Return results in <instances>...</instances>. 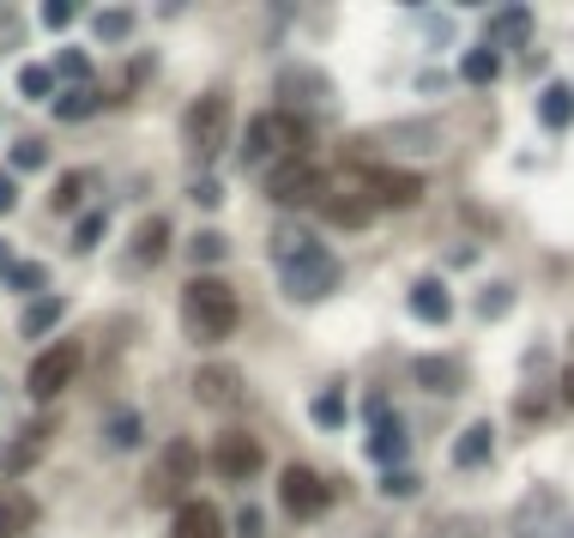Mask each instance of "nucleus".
Listing matches in <instances>:
<instances>
[{
	"label": "nucleus",
	"instance_id": "obj_6",
	"mask_svg": "<svg viewBox=\"0 0 574 538\" xmlns=\"http://www.w3.org/2000/svg\"><path fill=\"white\" fill-rule=\"evenodd\" d=\"M224 133H230V97H224V92L194 97V104H188V116H182L188 152H194V158H218V152H224Z\"/></svg>",
	"mask_w": 574,
	"mask_h": 538
},
{
	"label": "nucleus",
	"instance_id": "obj_23",
	"mask_svg": "<svg viewBox=\"0 0 574 538\" xmlns=\"http://www.w3.org/2000/svg\"><path fill=\"white\" fill-rule=\"evenodd\" d=\"M538 121H545V128H574V85H545Z\"/></svg>",
	"mask_w": 574,
	"mask_h": 538
},
{
	"label": "nucleus",
	"instance_id": "obj_27",
	"mask_svg": "<svg viewBox=\"0 0 574 538\" xmlns=\"http://www.w3.org/2000/svg\"><path fill=\"white\" fill-rule=\"evenodd\" d=\"M55 116H61V121H85V116H92V109H97V92H92V85H73V92H61V97H55Z\"/></svg>",
	"mask_w": 574,
	"mask_h": 538
},
{
	"label": "nucleus",
	"instance_id": "obj_7",
	"mask_svg": "<svg viewBox=\"0 0 574 538\" xmlns=\"http://www.w3.org/2000/svg\"><path fill=\"white\" fill-rule=\"evenodd\" d=\"M79 363H85V345H79V339H55L49 351H37V363L25 369V394L37 399V406H43V399H55L67 381L79 375Z\"/></svg>",
	"mask_w": 574,
	"mask_h": 538
},
{
	"label": "nucleus",
	"instance_id": "obj_1",
	"mask_svg": "<svg viewBox=\"0 0 574 538\" xmlns=\"http://www.w3.org/2000/svg\"><path fill=\"white\" fill-rule=\"evenodd\" d=\"M266 254H273L278 290H285L290 302H321V297H333V290H339V261H333V249H326L314 230L285 224V230H273Z\"/></svg>",
	"mask_w": 574,
	"mask_h": 538
},
{
	"label": "nucleus",
	"instance_id": "obj_32",
	"mask_svg": "<svg viewBox=\"0 0 574 538\" xmlns=\"http://www.w3.org/2000/svg\"><path fill=\"white\" fill-rule=\"evenodd\" d=\"M55 73H61V80H73V85H92V61H85V55H79V49H61V55H55Z\"/></svg>",
	"mask_w": 574,
	"mask_h": 538
},
{
	"label": "nucleus",
	"instance_id": "obj_8",
	"mask_svg": "<svg viewBox=\"0 0 574 538\" xmlns=\"http://www.w3.org/2000/svg\"><path fill=\"white\" fill-rule=\"evenodd\" d=\"M261 188L273 206H309V200L321 194V170H314L309 158H285V164H273V170H261Z\"/></svg>",
	"mask_w": 574,
	"mask_h": 538
},
{
	"label": "nucleus",
	"instance_id": "obj_5",
	"mask_svg": "<svg viewBox=\"0 0 574 538\" xmlns=\"http://www.w3.org/2000/svg\"><path fill=\"white\" fill-rule=\"evenodd\" d=\"M242 158L261 164V170H273V164H285V158H309V121L285 116V109L254 116L249 133H242Z\"/></svg>",
	"mask_w": 574,
	"mask_h": 538
},
{
	"label": "nucleus",
	"instance_id": "obj_16",
	"mask_svg": "<svg viewBox=\"0 0 574 538\" xmlns=\"http://www.w3.org/2000/svg\"><path fill=\"white\" fill-rule=\"evenodd\" d=\"M170 538H224V514L212 509V502H182Z\"/></svg>",
	"mask_w": 574,
	"mask_h": 538
},
{
	"label": "nucleus",
	"instance_id": "obj_13",
	"mask_svg": "<svg viewBox=\"0 0 574 538\" xmlns=\"http://www.w3.org/2000/svg\"><path fill=\"white\" fill-rule=\"evenodd\" d=\"M194 394H200V406H236V399H242V375H236L230 363H206L194 375Z\"/></svg>",
	"mask_w": 574,
	"mask_h": 538
},
{
	"label": "nucleus",
	"instance_id": "obj_31",
	"mask_svg": "<svg viewBox=\"0 0 574 538\" xmlns=\"http://www.w3.org/2000/svg\"><path fill=\"white\" fill-rule=\"evenodd\" d=\"M85 188H92V176H85V170H67L61 188H55V212H73L79 200H85Z\"/></svg>",
	"mask_w": 574,
	"mask_h": 538
},
{
	"label": "nucleus",
	"instance_id": "obj_30",
	"mask_svg": "<svg viewBox=\"0 0 574 538\" xmlns=\"http://www.w3.org/2000/svg\"><path fill=\"white\" fill-rule=\"evenodd\" d=\"M309 418L321 423V430H339V423H345V394H339V387H333V394H321L309 406Z\"/></svg>",
	"mask_w": 574,
	"mask_h": 538
},
{
	"label": "nucleus",
	"instance_id": "obj_2",
	"mask_svg": "<svg viewBox=\"0 0 574 538\" xmlns=\"http://www.w3.org/2000/svg\"><path fill=\"white\" fill-rule=\"evenodd\" d=\"M236 321H242V302H236V290L224 285V278H188L182 290V333L194 345H224L236 333Z\"/></svg>",
	"mask_w": 574,
	"mask_h": 538
},
{
	"label": "nucleus",
	"instance_id": "obj_3",
	"mask_svg": "<svg viewBox=\"0 0 574 538\" xmlns=\"http://www.w3.org/2000/svg\"><path fill=\"white\" fill-rule=\"evenodd\" d=\"M326 224H339V230H363L369 218L381 212L375 200V170H326L321 176V194H314Z\"/></svg>",
	"mask_w": 574,
	"mask_h": 538
},
{
	"label": "nucleus",
	"instance_id": "obj_34",
	"mask_svg": "<svg viewBox=\"0 0 574 538\" xmlns=\"http://www.w3.org/2000/svg\"><path fill=\"white\" fill-rule=\"evenodd\" d=\"M43 278H49V266H43V261H19L7 285H13V290H25V297H31V290H43Z\"/></svg>",
	"mask_w": 574,
	"mask_h": 538
},
{
	"label": "nucleus",
	"instance_id": "obj_25",
	"mask_svg": "<svg viewBox=\"0 0 574 538\" xmlns=\"http://www.w3.org/2000/svg\"><path fill=\"white\" fill-rule=\"evenodd\" d=\"M502 73V55L490 49V43H478V49H466V61H459V80L466 85H490Z\"/></svg>",
	"mask_w": 574,
	"mask_h": 538
},
{
	"label": "nucleus",
	"instance_id": "obj_43",
	"mask_svg": "<svg viewBox=\"0 0 574 538\" xmlns=\"http://www.w3.org/2000/svg\"><path fill=\"white\" fill-rule=\"evenodd\" d=\"M562 399H569V406H574V363L562 369Z\"/></svg>",
	"mask_w": 574,
	"mask_h": 538
},
{
	"label": "nucleus",
	"instance_id": "obj_39",
	"mask_svg": "<svg viewBox=\"0 0 574 538\" xmlns=\"http://www.w3.org/2000/svg\"><path fill=\"white\" fill-rule=\"evenodd\" d=\"M43 25H49V31H67V25H73V7H67V0H49V7H43Z\"/></svg>",
	"mask_w": 574,
	"mask_h": 538
},
{
	"label": "nucleus",
	"instance_id": "obj_17",
	"mask_svg": "<svg viewBox=\"0 0 574 538\" xmlns=\"http://www.w3.org/2000/svg\"><path fill=\"white\" fill-rule=\"evenodd\" d=\"M31 521H37V497L19 490V485H7V490H0V538L31 533Z\"/></svg>",
	"mask_w": 574,
	"mask_h": 538
},
{
	"label": "nucleus",
	"instance_id": "obj_42",
	"mask_svg": "<svg viewBox=\"0 0 574 538\" xmlns=\"http://www.w3.org/2000/svg\"><path fill=\"white\" fill-rule=\"evenodd\" d=\"M13 266H19V261H13V249L0 242V278H13Z\"/></svg>",
	"mask_w": 574,
	"mask_h": 538
},
{
	"label": "nucleus",
	"instance_id": "obj_35",
	"mask_svg": "<svg viewBox=\"0 0 574 538\" xmlns=\"http://www.w3.org/2000/svg\"><path fill=\"white\" fill-rule=\"evenodd\" d=\"M43 164H49V145L43 140H19L13 145V170H43Z\"/></svg>",
	"mask_w": 574,
	"mask_h": 538
},
{
	"label": "nucleus",
	"instance_id": "obj_38",
	"mask_svg": "<svg viewBox=\"0 0 574 538\" xmlns=\"http://www.w3.org/2000/svg\"><path fill=\"white\" fill-rule=\"evenodd\" d=\"M224 249H230V242L212 237V230L206 237H188V254H194V261H224Z\"/></svg>",
	"mask_w": 574,
	"mask_h": 538
},
{
	"label": "nucleus",
	"instance_id": "obj_20",
	"mask_svg": "<svg viewBox=\"0 0 574 538\" xmlns=\"http://www.w3.org/2000/svg\"><path fill=\"white\" fill-rule=\"evenodd\" d=\"M423 188H418V176L411 170H375V200H381V212L387 206H411Z\"/></svg>",
	"mask_w": 574,
	"mask_h": 538
},
{
	"label": "nucleus",
	"instance_id": "obj_21",
	"mask_svg": "<svg viewBox=\"0 0 574 538\" xmlns=\"http://www.w3.org/2000/svg\"><path fill=\"white\" fill-rule=\"evenodd\" d=\"M164 254H170V218H145L140 237H133V261H140V266H157Z\"/></svg>",
	"mask_w": 574,
	"mask_h": 538
},
{
	"label": "nucleus",
	"instance_id": "obj_28",
	"mask_svg": "<svg viewBox=\"0 0 574 538\" xmlns=\"http://www.w3.org/2000/svg\"><path fill=\"white\" fill-rule=\"evenodd\" d=\"M92 31L104 43H128L133 37V13H121V7H104V13H92Z\"/></svg>",
	"mask_w": 574,
	"mask_h": 538
},
{
	"label": "nucleus",
	"instance_id": "obj_24",
	"mask_svg": "<svg viewBox=\"0 0 574 538\" xmlns=\"http://www.w3.org/2000/svg\"><path fill=\"white\" fill-rule=\"evenodd\" d=\"M490 37L497 43H526L533 37V13H526V7H497V13H490Z\"/></svg>",
	"mask_w": 574,
	"mask_h": 538
},
{
	"label": "nucleus",
	"instance_id": "obj_19",
	"mask_svg": "<svg viewBox=\"0 0 574 538\" xmlns=\"http://www.w3.org/2000/svg\"><path fill=\"white\" fill-rule=\"evenodd\" d=\"M490 447H497V430H490V423H471V430H459V442H454V466L471 473V466L490 459Z\"/></svg>",
	"mask_w": 574,
	"mask_h": 538
},
{
	"label": "nucleus",
	"instance_id": "obj_26",
	"mask_svg": "<svg viewBox=\"0 0 574 538\" xmlns=\"http://www.w3.org/2000/svg\"><path fill=\"white\" fill-rule=\"evenodd\" d=\"M61 315H67V302H61V297H37V302L25 309V321H19V333H25V339H43V333H49Z\"/></svg>",
	"mask_w": 574,
	"mask_h": 538
},
{
	"label": "nucleus",
	"instance_id": "obj_14",
	"mask_svg": "<svg viewBox=\"0 0 574 538\" xmlns=\"http://www.w3.org/2000/svg\"><path fill=\"white\" fill-rule=\"evenodd\" d=\"M411 375H418V387H430V394H459V387H466V363H459V357H418Z\"/></svg>",
	"mask_w": 574,
	"mask_h": 538
},
{
	"label": "nucleus",
	"instance_id": "obj_15",
	"mask_svg": "<svg viewBox=\"0 0 574 538\" xmlns=\"http://www.w3.org/2000/svg\"><path fill=\"white\" fill-rule=\"evenodd\" d=\"M405 302H411V315H418V321H430V327H442V321L454 315V297H447V285H442V278H418Z\"/></svg>",
	"mask_w": 574,
	"mask_h": 538
},
{
	"label": "nucleus",
	"instance_id": "obj_29",
	"mask_svg": "<svg viewBox=\"0 0 574 538\" xmlns=\"http://www.w3.org/2000/svg\"><path fill=\"white\" fill-rule=\"evenodd\" d=\"M109 442L116 447H140L145 442V418L140 411H116V418H109Z\"/></svg>",
	"mask_w": 574,
	"mask_h": 538
},
{
	"label": "nucleus",
	"instance_id": "obj_18",
	"mask_svg": "<svg viewBox=\"0 0 574 538\" xmlns=\"http://www.w3.org/2000/svg\"><path fill=\"white\" fill-rule=\"evenodd\" d=\"M49 435H55V423H49V418H43V423H31V430L19 435L13 447H7V473H31V466H37V454L49 447Z\"/></svg>",
	"mask_w": 574,
	"mask_h": 538
},
{
	"label": "nucleus",
	"instance_id": "obj_40",
	"mask_svg": "<svg viewBox=\"0 0 574 538\" xmlns=\"http://www.w3.org/2000/svg\"><path fill=\"white\" fill-rule=\"evenodd\" d=\"M19 206V182H13V170H0V212H13Z\"/></svg>",
	"mask_w": 574,
	"mask_h": 538
},
{
	"label": "nucleus",
	"instance_id": "obj_41",
	"mask_svg": "<svg viewBox=\"0 0 574 538\" xmlns=\"http://www.w3.org/2000/svg\"><path fill=\"white\" fill-rule=\"evenodd\" d=\"M194 200H200V206L212 212V206H218V200H224V188H218V182H194Z\"/></svg>",
	"mask_w": 574,
	"mask_h": 538
},
{
	"label": "nucleus",
	"instance_id": "obj_12",
	"mask_svg": "<svg viewBox=\"0 0 574 538\" xmlns=\"http://www.w3.org/2000/svg\"><path fill=\"white\" fill-rule=\"evenodd\" d=\"M326 104H333V92H326L321 73H285V80H278V109H285V116L309 121V109H326Z\"/></svg>",
	"mask_w": 574,
	"mask_h": 538
},
{
	"label": "nucleus",
	"instance_id": "obj_22",
	"mask_svg": "<svg viewBox=\"0 0 574 538\" xmlns=\"http://www.w3.org/2000/svg\"><path fill=\"white\" fill-rule=\"evenodd\" d=\"M19 97H25V104H55V67L49 61H25L19 67Z\"/></svg>",
	"mask_w": 574,
	"mask_h": 538
},
{
	"label": "nucleus",
	"instance_id": "obj_36",
	"mask_svg": "<svg viewBox=\"0 0 574 538\" xmlns=\"http://www.w3.org/2000/svg\"><path fill=\"white\" fill-rule=\"evenodd\" d=\"M381 497H418V473H405V466L381 473Z\"/></svg>",
	"mask_w": 574,
	"mask_h": 538
},
{
	"label": "nucleus",
	"instance_id": "obj_33",
	"mask_svg": "<svg viewBox=\"0 0 574 538\" xmlns=\"http://www.w3.org/2000/svg\"><path fill=\"white\" fill-rule=\"evenodd\" d=\"M104 230H109V224H104V212L79 218V224H73V249H79V254H85V249H97V242H104Z\"/></svg>",
	"mask_w": 574,
	"mask_h": 538
},
{
	"label": "nucleus",
	"instance_id": "obj_4",
	"mask_svg": "<svg viewBox=\"0 0 574 538\" xmlns=\"http://www.w3.org/2000/svg\"><path fill=\"white\" fill-rule=\"evenodd\" d=\"M194 473H200V447L188 442V435H176V442L157 447L152 473H145V485H140V502L145 509H182Z\"/></svg>",
	"mask_w": 574,
	"mask_h": 538
},
{
	"label": "nucleus",
	"instance_id": "obj_11",
	"mask_svg": "<svg viewBox=\"0 0 574 538\" xmlns=\"http://www.w3.org/2000/svg\"><path fill=\"white\" fill-rule=\"evenodd\" d=\"M369 459H375L381 473H393V466H405V430H399V418L387 411V399H369Z\"/></svg>",
	"mask_w": 574,
	"mask_h": 538
},
{
	"label": "nucleus",
	"instance_id": "obj_9",
	"mask_svg": "<svg viewBox=\"0 0 574 538\" xmlns=\"http://www.w3.org/2000/svg\"><path fill=\"white\" fill-rule=\"evenodd\" d=\"M278 502H285L297 521H314V514L333 502V490H326V478L314 473V466H285V478H278Z\"/></svg>",
	"mask_w": 574,
	"mask_h": 538
},
{
	"label": "nucleus",
	"instance_id": "obj_37",
	"mask_svg": "<svg viewBox=\"0 0 574 538\" xmlns=\"http://www.w3.org/2000/svg\"><path fill=\"white\" fill-rule=\"evenodd\" d=\"M509 302H514V290H509V285H490V290L478 297V315H483V321H497L502 309H509Z\"/></svg>",
	"mask_w": 574,
	"mask_h": 538
},
{
	"label": "nucleus",
	"instance_id": "obj_10",
	"mask_svg": "<svg viewBox=\"0 0 574 538\" xmlns=\"http://www.w3.org/2000/svg\"><path fill=\"white\" fill-rule=\"evenodd\" d=\"M266 466L261 442H254L249 430H218V442H212V473L224 478H254Z\"/></svg>",
	"mask_w": 574,
	"mask_h": 538
}]
</instances>
